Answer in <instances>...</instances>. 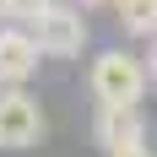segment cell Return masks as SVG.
<instances>
[{
  "label": "cell",
  "mask_w": 157,
  "mask_h": 157,
  "mask_svg": "<svg viewBox=\"0 0 157 157\" xmlns=\"http://www.w3.org/2000/svg\"><path fill=\"white\" fill-rule=\"evenodd\" d=\"M0 16H6V22H11V0H0Z\"/></svg>",
  "instance_id": "11"
},
{
  "label": "cell",
  "mask_w": 157,
  "mask_h": 157,
  "mask_svg": "<svg viewBox=\"0 0 157 157\" xmlns=\"http://www.w3.org/2000/svg\"><path fill=\"white\" fill-rule=\"evenodd\" d=\"M92 141L103 146V152H114V146H146V119L136 103H98L92 114Z\"/></svg>",
  "instance_id": "4"
},
{
  "label": "cell",
  "mask_w": 157,
  "mask_h": 157,
  "mask_svg": "<svg viewBox=\"0 0 157 157\" xmlns=\"http://www.w3.org/2000/svg\"><path fill=\"white\" fill-rule=\"evenodd\" d=\"M54 0H11V22H38Z\"/></svg>",
  "instance_id": "7"
},
{
  "label": "cell",
  "mask_w": 157,
  "mask_h": 157,
  "mask_svg": "<svg viewBox=\"0 0 157 157\" xmlns=\"http://www.w3.org/2000/svg\"><path fill=\"white\" fill-rule=\"evenodd\" d=\"M146 81H152L146 60H136V54H125V49H103V54L92 60L87 87H92L98 103H141V98H146Z\"/></svg>",
  "instance_id": "1"
},
{
  "label": "cell",
  "mask_w": 157,
  "mask_h": 157,
  "mask_svg": "<svg viewBox=\"0 0 157 157\" xmlns=\"http://www.w3.org/2000/svg\"><path fill=\"white\" fill-rule=\"evenodd\" d=\"M44 109H38V98H27L22 87H6L0 92V146L6 152H27V146L44 141Z\"/></svg>",
  "instance_id": "2"
},
{
  "label": "cell",
  "mask_w": 157,
  "mask_h": 157,
  "mask_svg": "<svg viewBox=\"0 0 157 157\" xmlns=\"http://www.w3.org/2000/svg\"><path fill=\"white\" fill-rule=\"evenodd\" d=\"M109 157H152V152H146V146H114Z\"/></svg>",
  "instance_id": "8"
},
{
  "label": "cell",
  "mask_w": 157,
  "mask_h": 157,
  "mask_svg": "<svg viewBox=\"0 0 157 157\" xmlns=\"http://www.w3.org/2000/svg\"><path fill=\"white\" fill-rule=\"evenodd\" d=\"M114 11L130 38H157V0H114Z\"/></svg>",
  "instance_id": "6"
},
{
  "label": "cell",
  "mask_w": 157,
  "mask_h": 157,
  "mask_svg": "<svg viewBox=\"0 0 157 157\" xmlns=\"http://www.w3.org/2000/svg\"><path fill=\"white\" fill-rule=\"evenodd\" d=\"M81 11H87V6H76V0H71V6H60V0H54L38 22H33V33H38L44 54L71 60V54H81V49H87V16H81Z\"/></svg>",
  "instance_id": "3"
},
{
  "label": "cell",
  "mask_w": 157,
  "mask_h": 157,
  "mask_svg": "<svg viewBox=\"0 0 157 157\" xmlns=\"http://www.w3.org/2000/svg\"><path fill=\"white\" fill-rule=\"evenodd\" d=\"M146 71H152V81H157V38H152V54H146Z\"/></svg>",
  "instance_id": "9"
},
{
  "label": "cell",
  "mask_w": 157,
  "mask_h": 157,
  "mask_svg": "<svg viewBox=\"0 0 157 157\" xmlns=\"http://www.w3.org/2000/svg\"><path fill=\"white\" fill-rule=\"evenodd\" d=\"M76 6H87V11H92V6H114V0H76Z\"/></svg>",
  "instance_id": "10"
},
{
  "label": "cell",
  "mask_w": 157,
  "mask_h": 157,
  "mask_svg": "<svg viewBox=\"0 0 157 157\" xmlns=\"http://www.w3.org/2000/svg\"><path fill=\"white\" fill-rule=\"evenodd\" d=\"M38 54H44L38 33H27V27H0V87H22V81L38 71Z\"/></svg>",
  "instance_id": "5"
}]
</instances>
